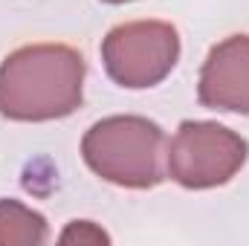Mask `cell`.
<instances>
[{"label":"cell","mask_w":249,"mask_h":246,"mask_svg":"<svg viewBox=\"0 0 249 246\" xmlns=\"http://www.w3.org/2000/svg\"><path fill=\"white\" fill-rule=\"evenodd\" d=\"M84 99V58L67 44H29L0 64V116L53 122L75 113Z\"/></svg>","instance_id":"1"},{"label":"cell","mask_w":249,"mask_h":246,"mask_svg":"<svg viewBox=\"0 0 249 246\" xmlns=\"http://www.w3.org/2000/svg\"><path fill=\"white\" fill-rule=\"evenodd\" d=\"M162 148V127L145 116H107L81 139V157L87 168L122 188H154L160 183Z\"/></svg>","instance_id":"2"},{"label":"cell","mask_w":249,"mask_h":246,"mask_svg":"<svg viewBox=\"0 0 249 246\" xmlns=\"http://www.w3.org/2000/svg\"><path fill=\"white\" fill-rule=\"evenodd\" d=\"M249 142L217 122H183L168 142V174L191 191L226 185L247 162Z\"/></svg>","instance_id":"3"},{"label":"cell","mask_w":249,"mask_h":246,"mask_svg":"<svg viewBox=\"0 0 249 246\" xmlns=\"http://www.w3.org/2000/svg\"><path fill=\"white\" fill-rule=\"evenodd\" d=\"M180 58V35L165 20H127L113 26L102 41L107 75L127 90L160 84Z\"/></svg>","instance_id":"4"},{"label":"cell","mask_w":249,"mask_h":246,"mask_svg":"<svg viewBox=\"0 0 249 246\" xmlns=\"http://www.w3.org/2000/svg\"><path fill=\"white\" fill-rule=\"evenodd\" d=\"M197 99L209 110L249 116V35H229L206 55Z\"/></svg>","instance_id":"5"},{"label":"cell","mask_w":249,"mask_h":246,"mask_svg":"<svg viewBox=\"0 0 249 246\" xmlns=\"http://www.w3.org/2000/svg\"><path fill=\"white\" fill-rule=\"evenodd\" d=\"M50 238L44 214L23 206L20 200H0V246H38Z\"/></svg>","instance_id":"6"},{"label":"cell","mask_w":249,"mask_h":246,"mask_svg":"<svg viewBox=\"0 0 249 246\" xmlns=\"http://www.w3.org/2000/svg\"><path fill=\"white\" fill-rule=\"evenodd\" d=\"M58 241L61 244H110V235L93 220H72L58 235Z\"/></svg>","instance_id":"7"},{"label":"cell","mask_w":249,"mask_h":246,"mask_svg":"<svg viewBox=\"0 0 249 246\" xmlns=\"http://www.w3.org/2000/svg\"><path fill=\"white\" fill-rule=\"evenodd\" d=\"M102 3H127V0H102Z\"/></svg>","instance_id":"8"}]
</instances>
